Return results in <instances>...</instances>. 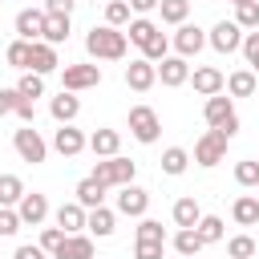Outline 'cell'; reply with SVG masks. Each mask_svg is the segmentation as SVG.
Listing matches in <instances>:
<instances>
[{"mask_svg":"<svg viewBox=\"0 0 259 259\" xmlns=\"http://www.w3.org/2000/svg\"><path fill=\"white\" fill-rule=\"evenodd\" d=\"M125 49H130L125 32H121V28H109V24L89 28V36H85V53H89V57H97V61H121V57H125Z\"/></svg>","mask_w":259,"mask_h":259,"instance_id":"obj_1","label":"cell"},{"mask_svg":"<svg viewBox=\"0 0 259 259\" xmlns=\"http://www.w3.org/2000/svg\"><path fill=\"white\" fill-rule=\"evenodd\" d=\"M134 174H138V162H130V158L113 154V158H97V166H93V174H89V178H97V182L109 190V186H130V182H134Z\"/></svg>","mask_w":259,"mask_h":259,"instance_id":"obj_2","label":"cell"},{"mask_svg":"<svg viewBox=\"0 0 259 259\" xmlns=\"http://www.w3.org/2000/svg\"><path fill=\"white\" fill-rule=\"evenodd\" d=\"M202 117H206V125H210V130H223L227 138H235V134H239V113H235L231 97H223V93L206 97V105H202Z\"/></svg>","mask_w":259,"mask_h":259,"instance_id":"obj_3","label":"cell"},{"mask_svg":"<svg viewBox=\"0 0 259 259\" xmlns=\"http://www.w3.org/2000/svg\"><path fill=\"white\" fill-rule=\"evenodd\" d=\"M130 134H134L142 146H154V142H158V134H162L158 113H154L150 105H134V109H130Z\"/></svg>","mask_w":259,"mask_h":259,"instance_id":"obj_4","label":"cell"},{"mask_svg":"<svg viewBox=\"0 0 259 259\" xmlns=\"http://www.w3.org/2000/svg\"><path fill=\"white\" fill-rule=\"evenodd\" d=\"M227 142H231V138H227L223 130H206V134L194 142V162H198V166H219V162L227 158Z\"/></svg>","mask_w":259,"mask_h":259,"instance_id":"obj_5","label":"cell"},{"mask_svg":"<svg viewBox=\"0 0 259 259\" xmlns=\"http://www.w3.org/2000/svg\"><path fill=\"white\" fill-rule=\"evenodd\" d=\"M12 146H16V154H20L24 162H32V166H40V162L49 158V146H45V138H40L32 125L16 130V134H12Z\"/></svg>","mask_w":259,"mask_h":259,"instance_id":"obj_6","label":"cell"},{"mask_svg":"<svg viewBox=\"0 0 259 259\" xmlns=\"http://www.w3.org/2000/svg\"><path fill=\"white\" fill-rule=\"evenodd\" d=\"M101 85V69L97 65H65L61 73V89L65 93H81V89H93Z\"/></svg>","mask_w":259,"mask_h":259,"instance_id":"obj_7","label":"cell"},{"mask_svg":"<svg viewBox=\"0 0 259 259\" xmlns=\"http://www.w3.org/2000/svg\"><path fill=\"white\" fill-rule=\"evenodd\" d=\"M206 40H210V49H214V53H235V49L243 45V28H239L235 20H219V24L210 28V36H206Z\"/></svg>","mask_w":259,"mask_h":259,"instance_id":"obj_8","label":"cell"},{"mask_svg":"<svg viewBox=\"0 0 259 259\" xmlns=\"http://www.w3.org/2000/svg\"><path fill=\"white\" fill-rule=\"evenodd\" d=\"M16 214H20V223H24V227H40V223L49 219V198H45V194H36V190H32V194L24 190V198L16 202Z\"/></svg>","mask_w":259,"mask_h":259,"instance_id":"obj_9","label":"cell"},{"mask_svg":"<svg viewBox=\"0 0 259 259\" xmlns=\"http://www.w3.org/2000/svg\"><path fill=\"white\" fill-rule=\"evenodd\" d=\"M146 206H150V194L142 190V186H117V210L121 214H130V219H142L146 214Z\"/></svg>","mask_w":259,"mask_h":259,"instance_id":"obj_10","label":"cell"},{"mask_svg":"<svg viewBox=\"0 0 259 259\" xmlns=\"http://www.w3.org/2000/svg\"><path fill=\"white\" fill-rule=\"evenodd\" d=\"M154 69H158V81H162L166 89H178V85L190 81V65H186L182 57H166V61H158Z\"/></svg>","mask_w":259,"mask_h":259,"instance_id":"obj_11","label":"cell"},{"mask_svg":"<svg viewBox=\"0 0 259 259\" xmlns=\"http://www.w3.org/2000/svg\"><path fill=\"white\" fill-rule=\"evenodd\" d=\"M154 81H158V69H154L146 57H138V61H130V65H125V85H130L134 93H146Z\"/></svg>","mask_w":259,"mask_h":259,"instance_id":"obj_12","label":"cell"},{"mask_svg":"<svg viewBox=\"0 0 259 259\" xmlns=\"http://www.w3.org/2000/svg\"><path fill=\"white\" fill-rule=\"evenodd\" d=\"M190 81H194V93H202V97H214V93L227 89V77H223L214 65H198V69L190 73Z\"/></svg>","mask_w":259,"mask_h":259,"instance_id":"obj_13","label":"cell"},{"mask_svg":"<svg viewBox=\"0 0 259 259\" xmlns=\"http://www.w3.org/2000/svg\"><path fill=\"white\" fill-rule=\"evenodd\" d=\"M45 32V8H20L16 12V36L20 40H40Z\"/></svg>","mask_w":259,"mask_h":259,"instance_id":"obj_14","label":"cell"},{"mask_svg":"<svg viewBox=\"0 0 259 259\" xmlns=\"http://www.w3.org/2000/svg\"><path fill=\"white\" fill-rule=\"evenodd\" d=\"M202 45H206V32H202L198 24H178V32H174V49H178V57H182V61H186V57H194Z\"/></svg>","mask_w":259,"mask_h":259,"instance_id":"obj_15","label":"cell"},{"mask_svg":"<svg viewBox=\"0 0 259 259\" xmlns=\"http://www.w3.org/2000/svg\"><path fill=\"white\" fill-rule=\"evenodd\" d=\"M85 142H89V138H85L81 130H73V125H61V130L53 134V150L65 154V158H77V154L85 150Z\"/></svg>","mask_w":259,"mask_h":259,"instance_id":"obj_16","label":"cell"},{"mask_svg":"<svg viewBox=\"0 0 259 259\" xmlns=\"http://www.w3.org/2000/svg\"><path fill=\"white\" fill-rule=\"evenodd\" d=\"M49 113H53V117H57L61 125H73V117L81 113V97H77V93H65V89H61V93L53 97Z\"/></svg>","mask_w":259,"mask_h":259,"instance_id":"obj_17","label":"cell"},{"mask_svg":"<svg viewBox=\"0 0 259 259\" xmlns=\"http://www.w3.org/2000/svg\"><path fill=\"white\" fill-rule=\"evenodd\" d=\"M85 146H89L97 158H113V154L121 150V134H117V130H93Z\"/></svg>","mask_w":259,"mask_h":259,"instance_id":"obj_18","label":"cell"},{"mask_svg":"<svg viewBox=\"0 0 259 259\" xmlns=\"http://www.w3.org/2000/svg\"><path fill=\"white\" fill-rule=\"evenodd\" d=\"M57 227H61L65 235H81V231H85V206L61 202V206H57Z\"/></svg>","mask_w":259,"mask_h":259,"instance_id":"obj_19","label":"cell"},{"mask_svg":"<svg viewBox=\"0 0 259 259\" xmlns=\"http://www.w3.org/2000/svg\"><path fill=\"white\" fill-rule=\"evenodd\" d=\"M53 259H93V239L89 235H65Z\"/></svg>","mask_w":259,"mask_h":259,"instance_id":"obj_20","label":"cell"},{"mask_svg":"<svg viewBox=\"0 0 259 259\" xmlns=\"http://www.w3.org/2000/svg\"><path fill=\"white\" fill-rule=\"evenodd\" d=\"M85 227H89L97 239H109V235H113V227H117V219H113V210H109V206H93V210H85Z\"/></svg>","mask_w":259,"mask_h":259,"instance_id":"obj_21","label":"cell"},{"mask_svg":"<svg viewBox=\"0 0 259 259\" xmlns=\"http://www.w3.org/2000/svg\"><path fill=\"white\" fill-rule=\"evenodd\" d=\"M57 69V49L45 45V40H32V61H28V73H53Z\"/></svg>","mask_w":259,"mask_h":259,"instance_id":"obj_22","label":"cell"},{"mask_svg":"<svg viewBox=\"0 0 259 259\" xmlns=\"http://www.w3.org/2000/svg\"><path fill=\"white\" fill-rule=\"evenodd\" d=\"M77 206L93 210V206H105V186L97 178H81L77 182Z\"/></svg>","mask_w":259,"mask_h":259,"instance_id":"obj_23","label":"cell"},{"mask_svg":"<svg viewBox=\"0 0 259 259\" xmlns=\"http://www.w3.org/2000/svg\"><path fill=\"white\" fill-rule=\"evenodd\" d=\"M198 219H202V206H198V198H178L174 202V223H178V231H186V227H198Z\"/></svg>","mask_w":259,"mask_h":259,"instance_id":"obj_24","label":"cell"},{"mask_svg":"<svg viewBox=\"0 0 259 259\" xmlns=\"http://www.w3.org/2000/svg\"><path fill=\"white\" fill-rule=\"evenodd\" d=\"M40 40L53 45V49L65 45V40H69V16H49V12H45V32H40Z\"/></svg>","mask_w":259,"mask_h":259,"instance_id":"obj_25","label":"cell"},{"mask_svg":"<svg viewBox=\"0 0 259 259\" xmlns=\"http://www.w3.org/2000/svg\"><path fill=\"white\" fill-rule=\"evenodd\" d=\"M4 61H8V69H20V73H28V61H32V40H12L8 49H4Z\"/></svg>","mask_w":259,"mask_h":259,"instance_id":"obj_26","label":"cell"},{"mask_svg":"<svg viewBox=\"0 0 259 259\" xmlns=\"http://www.w3.org/2000/svg\"><path fill=\"white\" fill-rule=\"evenodd\" d=\"M231 214H235V223H239V227H255V223H259V198H255V194L235 198Z\"/></svg>","mask_w":259,"mask_h":259,"instance_id":"obj_27","label":"cell"},{"mask_svg":"<svg viewBox=\"0 0 259 259\" xmlns=\"http://www.w3.org/2000/svg\"><path fill=\"white\" fill-rule=\"evenodd\" d=\"M154 32H158V24H154V20H146V16H138V20H130V28H125V40H130V45H138V49H146Z\"/></svg>","mask_w":259,"mask_h":259,"instance_id":"obj_28","label":"cell"},{"mask_svg":"<svg viewBox=\"0 0 259 259\" xmlns=\"http://www.w3.org/2000/svg\"><path fill=\"white\" fill-rule=\"evenodd\" d=\"M227 93H231V97H251V93H255V73H251V69L231 73V77H227Z\"/></svg>","mask_w":259,"mask_h":259,"instance_id":"obj_29","label":"cell"},{"mask_svg":"<svg viewBox=\"0 0 259 259\" xmlns=\"http://www.w3.org/2000/svg\"><path fill=\"white\" fill-rule=\"evenodd\" d=\"M158 12L166 24H186L190 16V0H158Z\"/></svg>","mask_w":259,"mask_h":259,"instance_id":"obj_30","label":"cell"},{"mask_svg":"<svg viewBox=\"0 0 259 259\" xmlns=\"http://www.w3.org/2000/svg\"><path fill=\"white\" fill-rule=\"evenodd\" d=\"M24 198V182L16 174H0V206H16Z\"/></svg>","mask_w":259,"mask_h":259,"instance_id":"obj_31","label":"cell"},{"mask_svg":"<svg viewBox=\"0 0 259 259\" xmlns=\"http://www.w3.org/2000/svg\"><path fill=\"white\" fill-rule=\"evenodd\" d=\"M16 93H20L24 101H36V97H45V77H40V73H20V81H16Z\"/></svg>","mask_w":259,"mask_h":259,"instance_id":"obj_32","label":"cell"},{"mask_svg":"<svg viewBox=\"0 0 259 259\" xmlns=\"http://www.w3.org/2000/svg\"><path fill=\"white\" fill-rule=\"evenodd\" d=\"M186 166H190V154H186L182 146H170V150L162 154V170H166V174L178 178V174H186Z\"/></svg>","mask_w":259,"mask_h":259,"instance_id":"obj_33","label":"cell"},{"mask_svg":"<svg viewBox=\"0 0 259 259\" xmlns=\"http://www.w3.org/2000/svg\"><path fill=\"white\" fill-rule=\"evenodd\" d=\"M202 247H206V243L198 239V231H194V227H186V231H178V235H174V251H178V255H198Z\"/></svg>","mask_w":259,"mask_h":259,"instance_id":"obj_34","label":"cell"},{"mask_svg":"<svg viewBox=\"0 0 259 259\" xmlns=\"http://www.w3.org/2000/svg\"><path fill=\"white\" fill-rule=\"evenodd\" d=\"M166 53H170V40H166V32L158 28V32L150 36V45L142 49V57H146L150 65H158V61H166Z\"/></svg>","mask_w":259,"mask_h":259,"instance_id":"obj_35","label":"cell"},{"mask_svg":"<svg viewBox=\"0 0 259 259\" xmlns=\"http://www.w3.org/2000/svg\"><path fill=\"white\" fill-rule=\"evenodd\" d=\"M194 231H198L202 243H219V239H223V219H219V214H202Z\"/></svg>","mask_w":259,"mask_h":259,"instance_id":"obj_36","label":"cell"},{"mask_svg":"<svg viewBox=\"0 0 259 259\" xmlns=\"http://www.w3.org/2000/svg\"><path fill=\"white\" fill-rule=\"evenodd\" d=\"M105 24H109V28L130 24V4H125V0H109V4H105Z\"/></svg>","mask_w":259,"mask_h":259,"instance_id":"obj_37","label":"cell"},{"mask_svg":"<svg viewBox=\"0 0 259 259\" xmlns=\"http://www.w3.org/2000/svg\"><path fill=\"white\" fill-rule=\"evenodd\" d=\"M138 239H142V243H166V231H162L158 219H142V223H138Z\"/></svg>","mask_w":259,"mask_h":259,"instance_id":"obj_38","label":"cell"},{"mask_svg":"<svg viewBox=\"0 0 259 259\" xmlns=\"http://www.w3.org/2000/svg\"><path fill=\"white\" fill-rule=\"evenodd\" d=\"M227 255H231V259H251V255H255V239H251V235H235V239L227 243Z\"/></svg>","mask_w":259,"mask_h":259,"instance_id":"obj_39","label":"cell"},{"mask_svg":"<svg viewBox=\"0 0 259 259\" xmlns=\"http://www.w3.org/2000/svg\"><path fill=\"white\" fill-rule=\"evenodd\" d=\"M235 24H239V28H259V0L239 4V8H235Z\"/></svg>","mask_w":259,"mask_h":259,"instance_id":"obj_40","label":"cell"},{"mask_svg":"<svg viewBox=\"0 0 259 259\" xmlns=\"http://www.w3.org/2000/svg\"><path fill=\"white\" fill-rule=\"evenodd\" d=\"M61 243H65V231H61V227H45V231H40V243H36V247H40L45 255H57V247H61Z\"/></svg>","mask_w":259,"mask_h":259,"instance_id":"obj_41","label":"cell"},{"mask_svg":"<svg viewBox=\"0 0 259 259\" xmlns=\"http://www.w3.org/2000/svg\"><path fill=\"white\" fill-rule=\"evenodd\" d=\"M235 182H239V186H259V162H251V158L239 162V166H235Z\"/></svg>","mask_w":259,"mask_h":259,"instance_id":"obj_42","label":"cell"},{"mask_svg":"<svg viewBox=\"0 0 259 259\" xmlns=\"http://www.w3.org/2000/svg\"><path fill=\"white\" fill-rule=\"evenodd\" d=\"M243 57H247V65H251V73H259V32H243Z\"/></svg>","mask_w":259,"mask_h":259,"instance_id":"obj_43","label":"cell"},{"mask_svg":"<svg viewBox=\"0 0 259 259\" xmlns=\"http://www.w3.org/2000/svg\"><path fill=\"white\" fill-rule=\"evenodd\" d=\"M24 223H20V214L12 210V206H0V239H8V235H16Z\"/></svg>","mask_w":259,"mask_h":259,"instance_id":"obj_44","label":"cell"},{"mask_svg":"<svg viewBox=\"0 0 259 259\" xmlns=\"http://www.w3.org/2000/svg\"><path fill=\"white\" fill-rule=\"evenodd\" d=\"M134 255H138V259H162V255H166V243H142V239H138Z\"/></svg>","mask_w":259,"mask_h":259,"instance_id":"obj_45","label":"cell"},{"mask_svg":"<svg viewBox=\"0 0 259 259\" xmlns=\"http://www.w3.org/2000/svg\"><path fill=\"white\" fill-rule=\"evenodd\" d=\"M73 8H77V0H45L49 16H73Z\"/></svg>","mask_w":259,"mask_h":259,"instance_id":"obj_46","label":"cell"},{"mask_svg":"<svg viewBox=\"0 0 259 259\" xmlns=\"http://www.w3.org/2000/svg\"><path fill=\"white\" fill-rule=\"evenodd\" d=\"M16 101H20V93H16V89H4V85H0V117L16 113Z\"/></svg>","mask_w":259,"mask_h":259,"instance_id":"obj_47","label":"cell"},{"mask_svg":"<svg viewBox=\"0 0 259 259\" xmlns=\"http://www.w3.org/2000/svg\"><path fill=\"white\" fill-rule=\"evenodd\" d=\"M12 259H45V251H40V247H36V243H20V247H16V255H12Z\"/></svg>","mask_w":259,"mask_h":259,"instance_id":"obj_48","label":"cell"},{"mask_svg":"<svg viewBox=\"0 0 259 259\" xmlns=\"http://www.w3.org/2000/svg\"><path fill=\"white\" fill-rule=\"evenodd\" d=\"M16 113H20V117L32 125V117H36V101H24V97H20V101H16Z\"/></svg>","mask_w":259,"mask_h":259,"instance_id":"obj_49","label":"cell"},{"mask_svg":"<svg viewBox=\"0 0 259 259\" xmlns=\"http://www.w3.org/2000/svg\"><path fill=\"white\" fill-rule=\"evenodd\" d=\"M125 4H130V12H138V16H146V12L158 8V0H125Z\"/></svg>","mask_w":259,"mask_h":259,"instance_id":"obj_50","label":"cell"},{"mask_svg":"<svg viewBox=\"0 0 259 259\" xmlns=\"http://www.w3.org/2000/svg\"><path fill=\"white\" fill-rule=\"evenodd\" d=\"M231 4H235V8H239V4H251V0H231Z\"/></svg>","mask_w":259,"mask_h":259,"instance_id":"obj_51","label":"cell"},{"mask_svg":"<svg viewBox=\"0 0 259 259\" xmlns=\"http://www.w3.org/2000/svg\"><path fill=\"white\" fill-rule=\"evenodd\" d=\"M255 190H259V186H255ZM255 198H259V194H255Z\"/></svg>","mask_w":259,"mask_h":259,"instance_id":"obj_52","label":"cell"},{"mask_svg":"<svg viewBox=\"0 0 259 259\" xmlns=\"http://www.w3.org/2000/svg\"><path fill=\"white\" fill-rule=\"evenodd\" d=\"M0 4H4V0H0Z\"/></svg>","mask_w":259,"mask_h":259,"instance_id":"obj_53","label":"cell"}]
</instances>
